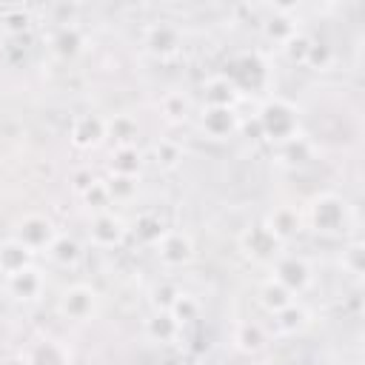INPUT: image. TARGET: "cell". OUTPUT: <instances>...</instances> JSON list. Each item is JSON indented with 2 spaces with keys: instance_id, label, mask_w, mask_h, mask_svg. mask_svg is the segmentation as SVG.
Returning a JSON list of instances; mask_svg holds the SVG:
<instances>
[{
  "instance_id": "cell-22",
  "label": "cell",
  "mask_w": 365,
  "mask_h": 365,
  "mask_svg": "<svg viewBox=\"0 0 365 365\" xmlns=\"http://www.w3.org/2000/svg\"><path fill=\"white\" fill-rule=\"evenodd\" d=\"M257 302H259V305L274 317V314H279L282 308H288L291 302H297V297H294L288 288H282L277 279H271V277H268V279L257 288Z\"/></svg>"
},
{
  "instance_id": "cell-34",
  "label": "cell",
  "mask_w": 365,
  "mask_h": 365,
  "mask_svg": "<svg viewBox=\"0 0 365 365\" xmlns=\"http://www.w3.org/2000/svg\"><path fill=\"white\" fill-rule=\"evenodd\" d=\"M279 148V157L288 163V165H302V163H308L311 160V143L299 134V137H294V140H288V143H282V145H277Z\"/></svg>"
},
{
  "instance_id": "cell-36",
  "label": "cell",
  "mask_w": 365,
  "mask_h": 365,
  "mask_svg": "<svg viewBox=\"0 0 365 365\" xmlns=\"http://www.w3.org/2000/svg\"><path fill=\"white\" fill-rule=\"evenodd\" d=\"M177 294H180V288H177L174 282H168V279L157 282V285L151 288V308H154V311H168V308L174 305Z\"/></svg>"
},
{
  "instance_id": "cell-13",
  "label": "cell",
  "mask_w": 365,
  "mask_h": 365,
  "mask_svg": "<svg viewBox=\"0 0 365 365\" xmlns=\"http://www.w3.org/2000/svg\"><path fill=\"white\" fill-rule=\"evenodd\" d=\"M6 291L17 302H37L46 291V274L37 265H29V268L6 277Z\"/></svg>"
},
{
  "instance_id": "cell-32",
  "label": "cell",
  "mask_w": 365,
  "mask_h": 365,
  "mask_svg": "<svg viewBox=\"0 0 365 365\" xmlns=\"http://www.w3.org/2000/svg\"><path fill=\"white\" fill-rule=\"evenodd\" d=\"M168 314H171L180 325H188V322H194V319L200 317V299H197L194 294H188V291H180L177 299H174V305L168 308Z\"/></svg>"
},
{
  "instance_id": "cell-31",
  "label": "cell",
  "mask_w": 365,
  "mask_h": 365,
  "mask_svg": "<svg viewBox=\"0 0 365 365\" xmlns=\"http://www.w3.org/2000/svg\"><path fill=\"white\" fill-rule=\"evenodd\" d=\"M191 106H188V97L180 94V91H168L163 100H160V114L168 120V123H182L188 117Z\"/></svg>"
},
{
  "instance_id": "cell-39",
  "label": "cell",
  "mask_w": 365,
  "mask_h": 365,
  "mask_svg": "<svg viewBox=\"0 0 365 365\" xmlns=\"http://www.w3.org/2000/svg\"><path fill=\"white\" fill-rule=\"evenodd\" d=\"M91 182H94V177H91L88 171H77V174H74V188H77L80 194H83V191H86Z\"/></svg>"
},
{
  "instance_id": "cell-8",
  "label": "cell",
  "mask_w": 365,
  "mask_h": 365,
  "mask_svg": "<svg viewBox=\"0 0 365 365\" xmlns=\"http://www.w3.org/2000/svg\"><path fill=\"white\" fill-rule=\"evenodd\" d=\"M154 251H157V259L165 268H185L194 259V254H197L191 234L188 231H180V228H168L160 237V242L154 245Z\"/></svg>"
},
{
  "instance_id": "cell-35",
  "label": "cell",
  "mask_w": 365,
  "mask_h": 365,
  "mask_svg": "<svg viewBox=\"0 0 365 365\" xmlns=\"http://www.w3.org/2000/svg\"><path fill=\"white\" fill-rule=\"evenodd\" d=\"M83 202L91 208V214H100V211H111V197H108V188H106V180H94L83 194Z\"/></svg>"
},
{
  "instance_id": "cell-6",
  "label": "cell",
  "mask_w": 365,
  "mask_h": 365,
  "mask_svg": "<svg viewBox=\"0 0 365 365\" xmlns=\"http://www.w3.org/2000/svg\"><path fill=\"white\" fill-rule=\"evenodd\" d=\"M57 225L46 217V214H23L14 225V240H20L29 251L40 254V251H48V245L57 240Z\"/></svg>"
},
{
  "instance_id": "cell-26",
  "label": "cell",
  "mask_w": 365,
  "mask_h": 365,
  "mask_svg": "<svg viewBox=\"0 0 365 365\" xmlns=\"http://www.w3.org/2000/svg\"><path fill=\"white\" fill-rule=\"evenodd\" d=\"M234 345L242 354H257V351H262L268 345V334H265V328L259 322H251L248 319V322H240L234 328Z\"/></svg>"
},
{
  "instance_id": "cell-41",
  "label": "cell",
  "mask_w": 365,
  "mask_h": 365,
  "mask_svg": "<svg viewBox=\"0 0 365 365\" xmlns=\"http://www.w3.org/2000/svg\"><path fill=\"white\" fill-rule=\"evenodd\" d=\"M0 88H3V80H0Z\"/></svg>"
},
{
  "instance_id": "cell-5",
  "label": "cell",
  "mask_w": 365,
  "mask_h": 365,
  "mask_svg": "<svg viewBox=\"0 0 365 365\" xmlns=\"http://www.w3.org/2000/svg\"><path fill=\"white\" fill-rule=\"evenodd\" d=\"M237 245H240V251H242L251 262H257V265H271V262L282 254V242L265 228V222H257V225L242 228Z\"/></svg>"
},
{
  "instance_id": "cell-2",
  "label": "cell",
  "mask_w": 365,
  "mask_h": 365,
  "mask_svg": "<svg viewBox=\"0 0 365 365\" xmlns=\"http://www.w3.org/2000/svg\"><path fill=\"white\" fill-rule=\"evenodd\" d=\"M254 117H257V123L262 128V140H271L274 145H282V143H288V140L302 134V128H299V108L291 100L279 97V94L265 97Z\"/></svg>"
},
{
  "instance_id": "cell-12",
  "label": "cell",
  "mask_w": 365,
  "mask_h": 365,
  "mask_svg": "<svg viewBox=\"0 0 365 365\" xmlns=\"http://www.w3.org/2000/svg\"><path fill=\"white\" fill-rule=\"evenodd\" d=\"M68 140L74 148L80 151H91L97 145H103L108 137H106V117L100 114H77L71 120V128H68Z\"/></svg>"
},
{
  "instance_id": "cell-30",
  "label": "cell",
  "mask_w": 365,
  "mask_h": 365,
  "mask_svg": "<svg viewBox=\"0 0 365 365\" xmlns=\"http://www.w3.org/2000/svg\"><path fill=\"white\" fill-rule=\"evenodd\" d=\"M151 154H154V163L163 171H174L182 163V148H180L177 140H157L154 148H151Z\"/></svg>"
},
{
  "instance_id": "cell-9",
  "label": "cell",
  "mask_w": 365,
  "mask_h": 365,
  "mask_svg": "<svg viewBox=\"0 0 365 365\" xmlns=\"http://www.w3.org/2000/svg\"><path fill=\"white\" fill-rule=\"evenodd\" d=\"M143 46L151 57L157 60H171L180 54L182 48V31L180 26L168 23V20H160V23H151L145 29V37H143Z\"/></svg>"
},
{
  "instance_id": "cell-27",
  "label": "cell",
  "mask_w": 365,
  "mask_h": 365,
  "mask_svg": "<svg viewBox=\"0 0 365 365\" xmlns=\"http://www.w3.org/2000/svg\"><path fill=\"white\" fill-rule=\"evenodd\" d=\"M143 168V154L137 145H125V148H114L108 157V171L111 174H123V177H140Z\"/></svg>"
},
{
  "instance_id": "cell-14",
  "label": "cell",
  "mask_w": 365,
  "mask_h": 365,
  "mask_svg": "<svg viewBox=\"0 0 365 365\" xmlns=\"http://www.w3.org/2000/svg\"><path fill=\"white\" fill-rule=\"evenodd\" d=\"M23 365H71V354L63 342H57L51 336H40L26 345Z\"/></svg>"
},
{
  "instance_id": "cell-29",
  "label": "cell",
  "mask_w": 365,
  "mask_h": 365,
  "mask_svg": "<svg viewBox=\"0 0 365 365\" xmlns=\"http://www.w3.org/2000/svg\"><path fill=\"white\" fill-rule=\"evenodd\" d=\"M106 188H108V197H111V205L114 202H131L140 191V177H123V174H108L106 177Z\"/></svg>"
},
{
  "instance_id": "cell-17",
  "label": "cell",
  "mask_w": 365,
  "mask_h": 365,
  "mask_svg": "<svg viewBox=\"0 0 365 365\" xmlns=\"http://www.w3.org/2000/svg\"><path fill=\"white\" fill-rule=\"evenodd\" d=\"M297 31H302V29H299V20L294 17V9H291V6H277V9L268 14V20L262 23V37L271 40V43H277L279 48H282Z\"/></svg>"
},
{
  "instance_id": "cell-1",
  "label": "cell",
  "mask_w": 365,
  "mask_h": 365,
  "mask_svg": "<svg viewBox=\"0 0 365 365\" xmlns=\"http://www.w3.org/2000/svg\"><path fill=\"white\" fill-rule=\"evenodd\" d=\"M302 222L314 234H322V237H345V234H354L356 231V211H354V205L342 194L322 191V194H314L305 202Z\"/></svg>"
},
{
  "instance_id": "cell-24",
  "label": "cell",
  "mask_w": 365,
  "mask_h": 365,
  "mask_svg": "<svg viewBox=\"0 0 365 365\" xmlns=\"http://www.w3.org/2000/svg\"><path fill=\"white\" fill-rule=\"evenodd\" d=\"M128 231L134 234V240H137L140 245L154 248V245L160 242V237H163L168 228H165V222L160 220V214H154V211H143V214L134 220V225H131Z\"/></svg>"
},
{
  "instance_id": "cell-40",
  "label": "cell",
  "mask_w": 365,
  "mask_h": 365,
  "mask_svg": "<svg viewBox=\"0 0 365 365\" xmlns=\"http://www.w3.org/2000/svg\"><path fill=\"white\" fill-rule=\"evenodd\" d=\"M200 365H214V362H200Z\"/></svg>"
},
{
  "instance_id": "cell-21",
  "label": "cell",
  "mask_w": 365,
  "mask_h": 365,
  "mask_svg": "<svg viewBox=\"0 0 365 365\" xmlns=\"http://www.w3.org/2000/svg\"><path fill=\"white\" fill-rule=\"evenodd\" d=\"M106 137L114 140V148L137 145L140 140V120L134 114H114L106 120Z\"/></svg>"
},
{
  "instance_id": "cell-18",
  "label": "cell",
  "mask_w": 365,
  "mask_h": 365,
  "mask_svg": "<svg viewBox=\"0 0 365 365\" xmlns=\"http://www.w3.org/2000/svg\"><path fill=\"white\" fill-rule=\"evenodd\" d=\"M143 334L157 345H168L182 334V325L168 311H151L143 322Z\"/></svg>"
},
{
  "instance_id": "cell-3",
  "label": "cell",
  "mask_w": 365,
  "mask_h": 365,
  "mask_svg": "<svg viewBox=\"0 0 365 365\" xmlns=\"http://www.w3.org/2000/svg\"><path fill=\"white\" fill-rule=\"evenodd\" d=\"M225 77L237 86V91H240V97H242L245 91H262V88L268 86L271 71H268V63H265L262 54L245 51V54H237V57L231 60Z\"/></svg>"
},
{
  "instance_id": "cell-23",
  "label": "cell",
  "mask_w": 365,
  "mask_h": 365,
  "mask_svg": "<svg viewBox=\"0 0 365 365\" xmlns=\"http://www.w3.org/2000/svg\"><path fill=\"white\" fill-rule=\"evenodd\" d=\"M308 322H311V311L302 302H291L288 308H282L279 314H274L277 334H282V336H294V334L305 331Z\"/></svg>"
},
{
  "instance_id": "cell-16",
  "label": "cell",
  "mask_w": 365,
  "mask_h": 365,
  "mask_svg": "<svg viewBox=\"0 0 365 365\" xmlns=\"http://www.w3.org/2000/svg\"><path fill=\"white\" fill-rule=\"evenodd\" d=\"M265 222V228L285 245L291 237H297L299 231H302V211L297 208V205H277V208H271L268 211V217L262 220Z\"/></svg>"
},
{
  "instance_id": "cell-25",
  "label": "cell",
  "mask_w": 365,
  "mask_h": 365,
  "mask_svg": "<svg viewBox=\"0 0 365 365\" xmlns=\"http://www.w3.org/2000/svg\"><path fill=\"white\" fill-rule=\"evenodd\" d=\"M48 259L54 262V265H60V268H74L80 259H83V245L74 240V237H68V234H57V240L48 245Z\"/></svg>"
},
{
  "instance_id": "cell-37",
  "label": "cell",
  "mask_w": 365,
  "mask_h": 365,
  "mask_svg": "<svg viewBox=\"0 0 365 365\" xmlns=\"http://www.w3.org/2000/svg\"><path fill=\"white\" fill-rule=\"evenodd\" d=\"M308 48H311V37L305 34V31H297L285 46H282V51H285V57L291 60V63H297V66H305V57H308Z\"/></svg>"
},
{
  "instance_id": "cell-20",
  "label": "cell",
  "mask_w": 365,
  "mask_h": 365,
  "mask_svg": "<svg viewBox=\"0 0 365 365\" xmlns=\"http://www.w3.org/2000/svg\"><path fill=\"white\" fill-rule=\"evenodd\" d=\"M29 265H34V251H29L20 240L9 237L6 242H0V274L3 277H11Z\"/></svg>"
},
{
  "instance_id": "cell-28",
  "label": "cell",
  "mask_w": 365,
  "mask_h": 365,
  "mask_svg": "<svg viewBox=\"0 0 365 365\" xmlns=\"http://www.w3.org/2000/svg\"><path fill=\"white\" fill-rule=\"evenodd\" d=\"M339 265L345 274H351L354 279H359L365 274V245L362 240L351 237L345 245H342V254H339Z\"/></svg>"
},
{
  "instance_id": "cell-38",
  "label": "cell",
  "mask_w": 365,
  "mask_h": 365,
  "mask_svg": "<svg viewBox=\"0 0 365 365\" xmlns=\"http://www.w3.org/2000/svg\"><path fill=\"white\" fill-rule=\"evenodd\" d=\"M331 60H334L331 46H328V43H322V40H311V48H308V57H305V68L319 71V68H328V66H331Z\"/></svg>"
},
{
  "instance_id": "cell-4",
  "label": "cell",
  "mask_w": 365,
  "mask_h": 365,
  "mask_svg": "<svg viewBox=\"0 0 365 365\" xmlns=\"http://www.w3.org/2000/svg\"><path fill=\"white\" fill-rule=\"evenodd\" d=\"M271 279H277L282 288H288L294 297L305 294L311 285H314V268L308 265L305 257L299 254H279L274 262H271Z\"/></svg>"
},
{
  "instance_id": "cell-15",
  "label": "cell",
  "mask_w": 365,
  "mask_h": 365,
  "mask_svg": "<svg viewBox=\"0 0 365 365\" xmlns=\"http://www.w3.org/2000/svg\"><path fill=\"white\" fill-rule=\"evenodd\" d=\"M48 48L60 60H74L86 48V34H83V29L77 23H60L48 37Z\"/></svg>"
},
{
  "instance_id": "cell-7",
  "label": "cell",
  "mask_w": 365,
  "mask_h": 365,
  "mask_svg": "<svg viewBox=\"0 0 365 365\" xmlns=\"http://www.w3.org/2000/svg\"><path fill=\"white\" fill-rule=\"evenodd\" d=\"M57 308L71 322H88L100 308V294H97V288H91L86 282H77V285H68L60 294Z\"/></svg>"
},
{
  "instance_id": "cell-11",
  "label": "cell",
  "mask_w": 365,
  "mask_h": 365,
  "mask_svg": "<svg viewBox=\"0 0 365 365\" xmlns=\"http://www.w3.org/2000/svg\"><path fill=\"white\" fill-rule=\"evenodd\" d=\"M242 125V117L237 114V108H225V106H202L200 111V131L208 140H231Z\"/></svg>"
},
{
  "instance_id": "cell-33",
  "label": "cell",
  "mask_w": 365,
  "mask_h": 365,
  "mask_svg": "<svg viewBox=\"0 0 365 365\" xmlns=\"http://www.w3.org/2000/svg\"><path fill=\"white\" fill-rule=\"evenodd\" d=\"M31 29V14L23 6H11L3 11V31L9 37H23Z\"/></svg>"
},
{
  "instance_id": "cell-19",
  "label": "cell",
  "mask_w": 365,
  "mask_h": 365,
  "mask_svg": "<svg viewBox=\"0 0 365 365\" xmlns=\"http://www.w3.org/2000/svg\"><path fill=\"white\" fill-rule=\"evenodd\" d=\"M240 91L237 86L225 77V74H214L202 83V103L205 106H225V108H237Z\"/></svg>"
},
{
  "instance_id": "cell-10",
  "label": "cell",
  "mask_w": 365,
  "mask_h": 365,
  "mask_svg": "<svg viewBox=\"0 0 365 365\" xmlns=\"http://www.w3.org/2000/svg\"><path fill=\"white\" fill-rule=\"evenodd\" d=\"M128 237V225L120 214L114 211H100V214H91V222H88V240L94 248H117L123 245V240Z\"/></svg>"
}]
</instances>
